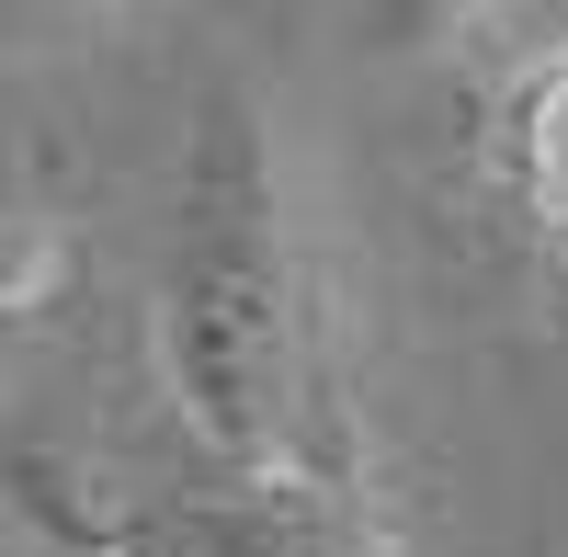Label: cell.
Segmentation results:
<instances>
[{"label": "cell", "instance_id": "cell-1", "mask_svg": "<svg viewBox=\"0 0 568 557\" xmlns=\"http://www.w3.org/2000/svg\"><path fill=\"white\" fill-rule=\"evenodd\" d=\"M160 376L227 478L307 467V273H296V227H284L273 125L240 80L205 91L171 182Z\"/></svg>", "mask_w": 568, "mask_h": 557}, {"label": "cell", "instance_id": "cell-2", "mask_svg": "<svg viewBox=\"0 0 568 557\" xmlns=\"http://www.w3.org/2000/svg\"><path fill=\"white\" fill-rule=\"evenodd\" d=\"M80 557H387L364 535V513L318 467H273V478H227V489H182L149 513H80Z\"/></svg>", "mask_w": 568, "mask_h": 557}, {"label": "cell", "instance_id": "cell-3", "mask_svg": "<svg viewBox=\"0 0 568 557\" xmlns=\"http://www.w3.org/2000/svg\"><path fill=\"white\" fill-rule=\"evenodd\" d=\"M500 160H511V194H524V216L546 227V251L568 262V34L535 58V80L511 91V136H500Z\"/></svg>", "mask_w": 568, "mask_h": 557}, {"label": "cell", "instance_id": "cell-4", "mask_svg": "<svg viewBox=\"0 0 568 557\" xmlns=\"http://www.w3.org/2000/svg\"><path fill=\"white\" fill-rule=\"evenodd\" d=\"M364 12V34L387 45V58H444V45H466L500 0H353Z\"/></svg>", "mask_w": 568, "mask_h": 557}]
</instances>
